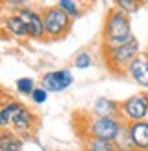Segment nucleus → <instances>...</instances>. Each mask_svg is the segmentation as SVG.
Returning a JSON list of instances; mask_svg holds the SVG:
<instances>
[{
  "instance_id": "f257e3e1",
  "label": "nucleus",
  "mask_w": 148,
  "mask_h": 151,
  "mask_svg": "<svg viewBox=\"0 0 148 151\" xmlns=\"http://www.w3.org/2000/svg\"><path fill=\"white\" fill-rule=\"evenodd\" d=\"M101 37H102L101 47H115V46H123L133 40L135 37L132 33L130 15H126L112 6L106 11V17H104Z\"/></svg>"
},
{
  "instance_id": "f03ea898",
  "label": "nucleus",
  "mask_w": 148,
  "mask_h": 151,
  "mask_svg": "<svg viewBox=\"0 0 148 151\" xmlns=\"http://www.w3.org/2000/svg\"><path fill=\"white\" fill-rule=\"evenodd\" d=\"M141 53L139 40L133 38L128 44L123 46H115V47H101V55L104 60V66L108 68V71L115 75H123L126 73L128 66L137 58V55Z\"/></svg>"
},
{
  "instance_id": "7ed1b4c3",
  "label": "nucleus",
  "mask_w": 148,
  "mask_h": 151,
  "mask_svg": "<svg viewBox=\"0 0 148 151\" xmlns=\"http://www.w3.org/2000/svg\"><path fill=\"white\" fill-rule=\"evenodd\" d=\"M42 11V22H44V33H46V40H60L64 38L73 26V20L62 11V9L53 4V6H46L40 9Z\"/></svg>"
},
{
  "instance_id": "20e7f679",
  "label": "nucleus",
  "mask_w": 148,
  "mask_h": 151,
  "mask_svg": "<svg viewBox=\"0 0 148 151\" xmlns=\"http://www.w3.org/2000/svg\"><path fill=\"white\" fill-rule=\"evenodd\" d=\"M124 127V122L119 116H90L86 120L84 135L86 138H99V140H108L115 142L119 137L121 129Z\"/></svg>"
},
{
  "instance_id": "39448f33",
  "label": "nucleus",
  "mask_w": 148,
  "mask_h": 151,
  "mask_svg": "<svg viewBox=\"0 0 148 151\" xmlns=\"http://www.w3.org/2000/svg\"><path fill=\"white\" fill-rule=\"evenodd\" d=\"M119 116L124 124L148 120V91H139L119 102Z\"/></svg>"
},
{
  "instance_id": "423d86ee",
  "label": "nucleus",
  "mask_w": 148,
  "mask_h": 151,
  "mask_svg": "<svg viewBox=\"0 0 148 151\" xmlns=\"http://www.w3.org/2000/svg\"><path fill=\"white\" fill-rule=\"evenodd\" d=\"M73 80H75V77L68 68L51 69L40 77V88H44L48 93H62L71 88Z\"/></svg>"
},
{
  "instance_id": "0eeeda50",
  "label": "nucleus",
  "mask_w": 148,
  "mask_h": 151,
  "mask_svg": "<svg viewBox=\"0 0 148 151\" xmlns=\"http://www.w3.org/2000/svg\"><path fill=\"white\" fill-rule=\"evenodd\" d=\"M18 18L24 22L26 29H28V37L31 40H46V33H44V22H42V11L31 6H24L17 11Z\"/></svg>"
},
{
  "instance_id": "6e6552de",
  "label": "nucleus",
  "mask_w": 148,
  "mask_h": 151,
  "mask_svg": "<svg viewBox=\"0 0 148 151\" xmlns=\"http://www.w3.org/2000/svg\"><path fill=\"white\" fill-rule=\"evenodd\" d=\"M37 124H38V116L29 109L28 106H22L20 109L17 111L13 122H11V129L18 135V137H26V135H31L37 129Z\"/></svg>"
},
{
  "instance_id": "1a4fd4ad",
  "label": "nucleus",
  "mask_w": 148,
  "mask_h": 151,
  "mask_svg": "<svg viewBox=\"0 0 148 151\" xmlns=\"http://www.w3.org/2000/svg\"><path fill=\"white\" fill-rule=\"evenodd\" d=\"M124 75H128L137 86L148 89V53H139L137 58L128 66Z\"/></svg>"
},
{
  "instance_id": "9d476101",
  "label": "nucleus",
  "mask_w": 148,
  "mask_h": 151,
  "mask_svg": "<svg viewBox=\"0 0 148 151\" xmlns=\"http://www.w3.org/2000/svg\"><path fill=\"white\" fill-rule=\"evenodd\" d=\"M135 151H148V120L126 124Z\"/></svg>"
},
{
  "instance_id": "9b49d317",
  "label": "nucleus",
  "mask_w": 148,
  "mask_h": 151,
  "mask_svg": "<svg viewBox=\"0 0 148 151\" xmlns=\"http://www.w3.org/2000/svg\"><path fill=\"white\" fill-rule=\"evenodd\" d=\"M91 115L93 116H119V102L108 99V96H99L91 104Z\"/></svg>"
},
{
  "instance_id": "f8f14e48",
  "label": "nucleus",
  "mask_w": 148,
  "mask_h": 151,
  "mask_svg": "<svg viewBox=\"0 0 148 151\" xmlns=\"http://www.w3.org/2000/svg\"><path fill=\"white\" fill-rule=\"evenodd\" d=\"M24 140L11 127L0 129V151H22Z\"/></svg>"
},
{
  "instance_id": "ddd939ff",
  "label": "nucleus",
  "mask_w": 148,
  "mask_h": 151,
  "mask_svg": "<svg viewBox=\"0 0 148 151\" xmlns=\"http://www.w3.org/2000/svg\"><path fill=\"white\" fill-rule=\"evenodd\" d=\"M22 106H24L22 102L13 100V99L4 100V104L0 106V129H7V127H11L13 118H15L17 111H18Z\"/></svg>"
},
{
  "instance_id": "4468645a",
  "label": "nucleus",
  "mask_w": 148,
  "mask_h": 151,
  "mask_svg": "<svg viewBox=\"0 0 148 151\" xmlns=\"http://www.w3.org/2000/svg\"><path fill=\"white\" fill-rule=\"evenodd\" d=\"M4 27H6V31H7L9 35L15 37V38H18V40H28V38H29V37H28V29H26L24 22L18 18L17 13H11V15L6 17Z\"/></svg>"
},
{
  "instance_id": "2eb2a0df",
  "label": "nucleus",
  "mask_w": 148,
  "mask_h": 151,
  "mask_svg": "<svg viewBox=\"0 0 148 151\" xmlns=\"http://www.w3.org/2000/svg\"><path fill=\"white\" fill-rule=\"evenodd\" d=\"M57 6L64 11L71 20H77L82 17V6L79 2H75V0H59Z\"/></svg>"
},
{
  "instance_id": "dca6fc26",
  "label": "nucleus",
  "mask_w": 148,
  "mask_h": 151,
  "mask_svg": "<svg viewBox=\"0 0 148 151\" xmlns=\"http://www.w3.org/2000/svg\"><path fill=\"white\" fill-rule=\"evenodd\" d=\"M82 151H117L113 142L108 140H99V138H86L84 140V149Z\"/></svg>"
},
{
  "instance_id": "f3484780",
  "label": "nucleus",
  "mask_w": 148,
  "mask_h": 151,
  "mask_svg": "<svg viewBox=\"0 0 148 151\" xmlns=\"http://www.w3.org/2000/svg\"><path fill=\"white\" fill-rule=\"evenodd\" d=\"M115 149L117 151H135V146H133V142H132V138H130V133H128V127H126V124H124V127L121 129V133H119V137L115 138Z\"/></svg>"
},
{
  "instance_id": "a211bd4d",
  "label": "nucleus",
  "mask_w": 148,
  "mask_h": 151,
  "mask_svg": "<svg viewBox=\"0 0 148 151\" xmlns=\"http://www.w3.org/2000/svg\"><path fill=\"white\" fill-rule=\"evenodd\" d=\"M93 55L88 51V49H82V51H79L77 55H75V58H73V68H77V69H88V68H91L93 66Z\"/></svg>"
},
{
  "instance_id": "6ab92c4d",
  "label": "nucleus",
  "mask_w": 148,
  "mask_h": 151,
  "mask_svg": "<svg viewBox=\"0 0 148 151\" xmlns=\"http://www.w3.org/2000/svg\"><path fill=\"white\" fill-rule=\"evenodd\" d=\"M143 2H139V0H115L113 2V7H117L119 11L126 13V15H133L141 9Z\"/></svg>"
},
{
  "instance_id": "aec40b11",
  "label": "nucleus",
  "mask_w": 148,
  "mask_h": 151,
  "mask_svg": "<svg viewBox=\"0 0 148 151\" xmlns=\"http://www.w3.org/2000/svg\"><path fill=\"white\" fill-rule=\"evenodd\" d=\"M15 88H17V93H20V95H31L37 86H35V80L33 78L22 77V78H18L15 82Z\"/></svg>"
},
{
  "instance_id": "412c9836",
  "label": "nucleus",
  "mask_w": 148,
  "mask_h": 151,
  "mask_svg": "<svg viewBox=\"0 0 148 151\" xmlns=\"http://www.w3.org/2000/svg\"><path fill=\"white\" fill-rule=\"evenodd\" d=\"M29 96H31V100H33V104H37V106H42V104H46V100L49 99V93H48L44 88H40V86H37V88L33 89V93H31Z\"/></svg>"
},
{
  "instance_id": "4be33fe9",
  "label": "nucleus",
  "mask_w": 148,
  "mask_h": 151,
  "mask_svg": "<svg viewBox=\"0 0 148 151\" xmlns=\"http://www.w3.org/2000/svg\"><path fill=\"white\" fill-rule=\"evenodd\" d=\"M4 100H7V96H6V95H4L2 91H0V106H2V104H4Z\"/></svg>"
},
{
  "instance_id": "5701e85b",
  "label": "nucleus",
  "mask_w": 148,
  "mask_h": 151,
  "mask_svg": "<svg viewBox=\"0 0 148 151\" xmlns=\"http://www.w3.org/2000/svg\"><path fill=\"white\" fill-rule=\"evenodd\" d=\"M146 53H148V51H146Z\"/></svg>"
}]
</instances>
